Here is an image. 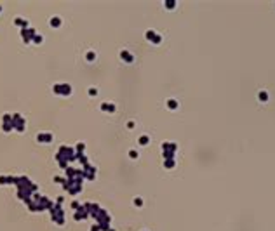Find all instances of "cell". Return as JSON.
<instances>
[{"label": "cell", "instance_id": "cell-1", "mask_svg": "<svg viewBox=\"0 0 275 231\" xmlns=\"http://www.w3.org/2000/svg\"><path fill=\"white\" fill-rule=\"evenodd\" d=\"M54 92H56V94L66 96V94H70V92H71V87H70V85H54Z\"/></svg>", "mask_w": 275, "mask_h": 231}, {"label": "cell", "instance_id": "cell-2", "mask_svg": "<svg viewBox=\"0 0 275 231\" xmlns=\"http://www.w3.org/2000/svg\"><path fill=\"white\" fill-rule=\"evenodd\" d=\"M37 139H38V141H42V143H49V141H52V135H51V134H47V132H44V134H38Z\"/></svg>", "mask_w": 275, "mask_h": 231}, {"label": "cell", "instance_id": "cell-3", "mask_svg": "<svg viewBox=\"0 0 275 231\" xmlns=\"http://www.w3.org/2000/svg\"><path fill=\"white\" fill-rule=\"evenodd\" d=\"M101 108L105 110V111H113L115 108H113V104H108V103H105V104H101Z\"/></svg>", "mask_w": 275, "mask_h": 231}, {"label": "cell", "instance_id": "cell-4", "mask_svg": "<svg viewBox=\"0 0 275 231\" xmlns=\"http://www.w3.org/2000/svg\"><path fill=\"white\" fill-rule=\"evenodd\" d=\"M61 24V19L59 18H52L51 19V26H59Z\"/></svg>", "mask_w": 275, "mask_h": 231}, {"label": "cell", "instance_id": "cell-5", "mask_svg": "<svg viewBox=\"0 0 275 231\" xmlns=\"http://www.w3.org/2000/svg\"><path fill=\"white\" fill-rule=\"evenodd\" d=\"M89 94H91V96H96V94H98V89H94V87L89 89Z\"/></svg>", "mask_w": 275, "mask_h": 231}, {"label": "cell", "instance_id": "cell-6", "mask_svg": "<svg viewBox=\"0 0 275 231\" xmlns=\"http://www.w3.org/2000/svg\"><path fill=\"white\" fill-rule=\"evenodd\" d=\"M259 99H261V101H266V99H268V96L265 94V92H261V94H259Z\"/></svg>", "mask_w": 275, "mask_h": 231}, {"label": "cell", "instance_id": "cell-7", "mask_svg": "<svg viewBox=\"0 0 275 231\" xmlns=\"http://www.w3.org/2000/svg\"><path fill=\"white\" fill-rule=\"evenodd\" d=\"M176 106H178V104H176V101H169V108H171V110H174Z\"/></svg>", "mask_w": 275, "mask_h": 231}]
</instances>
